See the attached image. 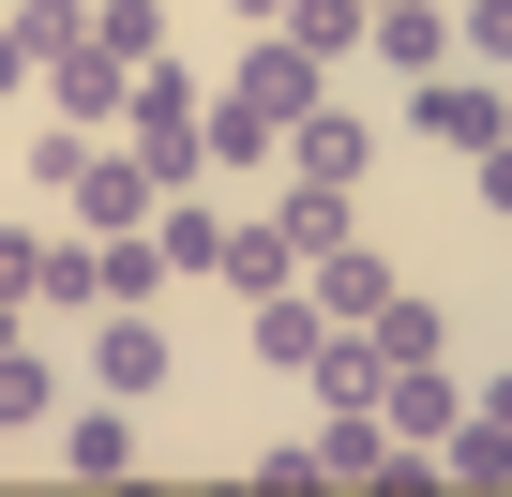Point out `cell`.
<instances>
[{"label": "cell", "mask_w": 512, "mask_h": 497, "mask_svg": "<svg viewBox=\"0 0 512 497\" xmlns=\"http://www.w3.org/2000/svg\"><path fill=\"white\" fill-rule=\"evenodd\" d=\"M332 91V61L317 46H287V31H241V61L211 76V166H272L287 151V121Z\"/></svg>", "instance_id": "6da1fadb"}, {"label": "cell", "mask_w": 512, "mask_h": 497, "mask_svg": "<svg viewBox=\"0 0 512 497\" xmlns=\"http://www.w3.org/2000/svg\"><path fill=\"white\" fill-rule=\"evenodd\" d=\"M91 377H106L121 407H151V392L181 377V347H166V317H151V302H106V317H91Z\"/></svg>", "instance_id": "7a4b0ae2"}, {"label": "cell", "mask_w": 512, "mask_h": 497, "mask_svg": "<svg viewBox=\"0 0 512 497\" xmlns=\"http://www.w3.org/2000/svg\"><path fill=\"white\" fill-rule=\"evenodd\" d=\"M407 121H422V136H437V151H497V136H512V91H497V76H467V61H452V76H422V106H407Z\"/></svg>", "instance_id": "3957f363"}, {"label": "cell", "mask_w": 512, "mask_h": 497, "mask_svg": "<svg viewBox=\"0 0 512 497\" xmlns=\"http://www.w3.org/2000/svg\"><path fill=\"white\" fill-rule=\"evenodd\" d=\"M256 226H272L287 257H332V241H362V196L347 181H287V196H256Z\"/></svg>", "instance_id": "277c9868"}, {"label": "cell", "mask_w": 512, "mask_h": 497, "mask_svg": "<svg viewBox=\"0 0 512 497\" xmlns=\"http://www.w3.org/2000/svg\"><path fill=\"white\" fill-rule=\"evenodd\" d=\"M241 332H256V362H272V377H317L332 302H317V287H272V302H241Z\"/></svg>", "instance_id": "5b68a950"}, {"label": "cell", "mask_w": 512, "mask_h": 497, "mask_svg": "<svg viewBox=\"0 0 512 497\" xmlns=\"http://www.w3.org/2000/svg\"><path fill=\"white\" fill-rule=\"evenodd\" d=\"M362 166H377V136H362L332 91H317V106L287 121V181H347V196H362Z\"/></svg>", "instance_id": "8992f818"}, {"label": "cell", "mask_w": 512, "mask_h": 497, "mask_svg": "<svg viewBox=\"0 0 512 497\" xmlns=\"http://www.w3.org/2000/svg\"><path fill=\"white\" fill-rule=\"evenodd\" d=\"M151 211H166V181H151L136 151H91V181H76V226H91V241H121V226H151Z\"/></svg>", "instance_id": "52a82bcc"}, {"label": "cell", "mask_w": 512, "mask_h": 497, "mask_svg": "<svg viewBox=\"0 0 512 497\" xmlns=\"http://www.w3.org/2000/svg\"><path fill=\"white\" fill-rule=\"evenodd\" d=\"M392 452H407V437H392L377 407H332V422H317V482H362V497H392Z\"/></svg>", "instance_id": "ba28073f"}, {"label": "cell", "mask_w": 512, "mask_h": 497, "mask_svg": "<svg viewBox=\"0 0 512 497\" xmlns=\"http://www.w3.org/2000/svg\"><path fill=\"white\" fill-rule=\"evenodd\" d=\"M362 46H377L407 91H422V76H452V16H437V0H377V31H362Z\"/></svg>", "instance_id": "9c48e42d"}, {"label": "cell", "mask_w": 512, "mask_h": 497, "mask_svg": "<svg viewBox=\"0 0 512 497\" xmlns=\"http://www.w3.org/2000/svg\"><path fill=\"white\" fill-rule=\"evenodd\" d=\"M46 91H61V121H91V136H106V121H121V106H136V76H121V61H106V46H91V31H76V46H61V61H46Z\"/></svg>", "instance_id": "30bf717a"}, {"label": "cell", "mask_w": 512, "mask_h": 497, "mask_svg": "<svg viewBox=\"0 0 512 497\" xmlns=\"http://www.w3.org/2000/svg\"><path fill=\"white\" fill-rule=\"evenodd\" d=\"M226 226H241V211H211L196 181H181V196L151 211V241H166V272H226Z\"/></svg>", "instance_id": "8fae6325"}, {"label": "cell", "mask_w": 512, "mask_h": 497, "mask_svg": "<svg viewBox=\"0 0 512 497\" xmlns=\"http://www.w3.org/2000/svg\"><path fill=\"white\" fill-rule=\"evenodd\" d=\"M31 302L46 317H106V257L91 241H31Z\"/></svg>", "instance_id": "7c38bea8"}, {"label": "cell", "mask_w": 512, "mask_h": 497, "mask_svg": "<svg viewBox=\"0 0 512 497\" xmlns=\"http://www.w3.org/2000/svg\"><path fill=\"white\" fill-rule=\"evenodd\" d=\"M61 467H76V482H121V467H136V407L106 392L91 422H61Z\"/></svg>", "instance_id": "4fadbf2b"}, {"label": "cell", "mask_w": 512, "mask_h": 497, "mask_svg": "<svg viewBox=\"0 0 512 497\" xmlns=\"http://www.w3.org/2000/svg\"><path fill=\"white\" fill-rule=\"evenodd\" d=\"M211 287H241V302H272V287H302V257H287V241H272V226L241 211V226H226V272H211Z\"/></svg>", "instance_id": "5bb4252c"}, {"label": "cell", "mask_w": 512, "mask_h": 497, "mask_svg": "<svg viewBox=\"0 0 512 497\" xmlns=\"http://www.w3.org/2000/svg\"><path fill=\"white\" fill-rule=\"evenodd\" d=\"M91 46H106L121 76H151V61H166V0H91Z\"/></svg>", "instance_id": "9a60e30c"}, {"label": "cell", "mask_w": 512, "mask_h": 497, "mask_svg": "<svg viewBox=\"0 0 512 497\" xmlns=\"http://www.w3.org/2000/svg\"><path fill=\"white\" fill-rule=\"evenodd\" d=\"M302 287H317L332 317H377V302H392V272L362 257V241H332V257H302Z\"/></svg>", "instance_id": "2e32d148"}, {"label": "cell", "mask_w": 512, "mask_h": 497, "mask_svg": "<svg viewBox=\"0 0 512 497\" xmlns=\"http://www.w3.org/2000/svg\"><path fill=\"white\" fill-rule=\"evenodd\" d=\"M362 332H377V362H452V317H437V302H407V287H392Z\"/></svg>", "instance_id": "e0dca14e"}, {"label": "cell", "mask_w": 512, "mask_h": 497, "mask_svg": "<svg viewBox=\"0 0 512 497\" xmlns=\"http://www.w3.org/2000/svg\"><path fill=\"white\" fill-rule=\"evenodd\" d=\"M91 257H106V302H166V241H151V226H121V241H91Z\"/></svg>", "instance_id": "ac0fdd59"}, {"label": "cell", "mask_w": 512, "mask_h": 497, "mask_svg": "<svg viewBox=\"0 0 512 497\" xmlns=\"http://www.w3.org/2000/svg\"><path fill=\"white\" fill-rule=\"evenodd\" d=\"M272 31H287V46H317V61H347V46L377 31V16H362V0H287V16H272Z\"/></svg>", "instance_id": "d6986e66"}, {"label": "cell", "mask_w": 512, "mask_h": 497, "mask_svg": "<svg viewBox=\"0 0 512 497\" xmlns=\"http://www.w3.org/2000/svg\"><path fill=\"white\" fill-rule=\"evenodd\" d=\"M91 151H106L91 121H46V136H31V181H46V196H76V181H91Z\"/></svg>", "instance_id": "ffe728a7"}, {"label": "cell", "mask_w": 512, "mask_h": 497, "mask_svg": "<svg viewBox=\"0 0 512 497\" xmlns=\"http://www.w3.org/2000/svg\"><path fill=\"white\" fill-rule=\"evenodd\" d=\"M452 61H482V76H512V0H467V16H452Z\"/></svg>", "instance_id": "44dd1931"}, {"label": "cell", "mask_w": 512, "mask_h": 497, "mask_svg": "<svg viewBox=\"0 0 512 497\" xmlns=\"http://www.w3.org/2000/svg\"><path fill=\"white\" fill-rule=\"evenodd\" d=\"M31 422H46V362H31V347H0V437H31Z\"/></svg>", "instance_id": "7402d4cb"}, {"label": "cell", "mask_w": 512, "mask_h": 497, "mask_svg": "<svg viewBox=\"0 0 512 497\" xmlns=\"http://www.w3.org/2000/svg\"><path fill=\"white\" fill-rule=\"evenodd\" d=\"M256 497H332V482H317V437H287V452H256Z\"/></svg>", "instance_id": "603a6c76"}, {"label": "cell", "mask_w": 512, "mask_h": 497, "mask_svg": "<svg viewBox=\"0 0 512 497\" xmlns=\"http://www.w3.org/2000/svg\"><path fill=\"white\" fill-rule=\"evenodd\" d=\"M31 76H46V46H31V16H0V106H16Z\"/></svg>", "instance_id": "cb8c5ba5"}, {"label": "cell", "mask_w": 512, "mask_h": 497, "mask_svg": "<svg viewBox=\"0 0 512 497\" xmlns=\"http://www.w3.org/2000/svg\"><path fill=\"white\" fill-rule=\"evenodd\" d=\"M467 181H482V211L512 226V136H497V151H467Z\"/></svg>", "instance_id": "d4e9b609"}, {"label": "cell", "mask_w": 512, "mask_h": 497, "mask_svg": "<svg viewBox=\"0 0 512 497\" xmlns=\"http://www.w3.org/2000/svg\"><path fill=\"white\" fill-rule=\"evenodd\" d=\"M0 302H31V226H0Z\"/></svg>", "instance_id": "484cf974"}, {"label": "cell", "mask_w": 512, "mask_h": 497, "mask_svg": "<svg viewBox=\"0 0 512 497\" xmlns=\"http://www.w3.org/2000/svg\"><path fill=\"white\" fill-rule=\"evenodd\" d=\"M467 407H497V422H512V362H497V377H482V392H467Z\"/></svg>", "instance_id": "4316f807"}, {"label": "cell", "mask_w": 512, "mask_h": 497, "mask_svg": "<svg viewBox=\"0 0 512 497\" xmlns=\"http://www.w3.org/2000/svg\"><path fill=\"white\" fill-rule=\"evenodd\" d=\"M226 16H241V31H272V16H287V0H226Z\"/></svg>", "instance_id": "83f0119b"}, {"label": "cell", "mask_w": 512, "mask_h": 497, "mask_svg": "<svg viewBox=\"0 0 512 497\" xmlns=\"http://www.w3.org/2000/svg\"><path fill=\"white\" fill-rule=\"evenodd\" d=\"M0 16H16V0H0Z\"/></svg>", "instance_id": "f1b7e54d"}, {"label": "cell", "mask_w": 512, "mask_h": 497, "mask_svg": "<svg viewBox=\"0 0 512 497\" xmlns=\"http://www.w3.org/2000/svg\"><path fill=\"white\" fill-rule=\"evenodd\" d=\"M362 16H377V0H362Z\"/></svg>", "instance_id": "f546056e"}]
</instances>
